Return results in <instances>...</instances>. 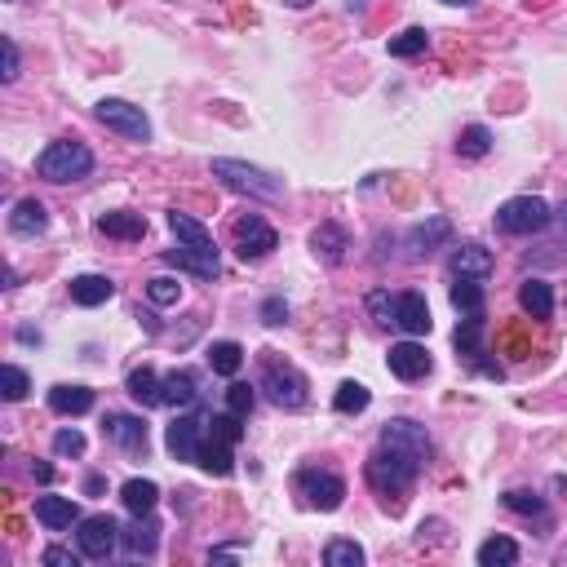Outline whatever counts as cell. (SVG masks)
Returning a JSON list of instances; mask_svg holds the SVG:
<instances>
[{
    "label": "cell",
    "instance_id": "cell-1",
    "mask_svg": "<svg viewBox=\"0 0 567 567\" xmlns=\"http://www.w3.org/2000/svg\"><path fill=\"white\" fill-rule=\"evenodd\" d=\"M169 226H173V235H178V249L164 253V262L178 266V271H191L195 280H218L222 257H218V244H213L209 226L195 222L191 213H182V209L169 213Z\"/></svg>",
    "mask_w": 567,
    "mask_h": 567
},
{
    "label": "cell",
    "instance_id": "cell-2",
    "mask_svg": "<svg viewBox=\"0 0 567 567\" xmlns=\"http://www.w3.org/2000/svg\"><path fill=\"white\" fill-rule=\"evenodd\" d=\"M426 461H417V457H408V452H395V448H386V443H377V452L368 457V488L381 497V505H386L390 514H399L404 510V492L417 483V474Z\"/></svg>",
    "mask_w": 567,
    "mask_h": 567
},
{
    "label": "cell",
    "instance_id": "cell-3",
    "mask_svg": "<svg viewBox=\"0 0 567 567\" xmlns=\"http://www.w3.org/2000/svg\"><path fill=\"white\" fill-rule=\"evenodd\" d=\"M257 390H266V399H271L275 408H284V412L306 408V399H311L306 377L297 373L288 359L275 355V350H266V355H262V377H257Z\"/></svg>",
    "mask_w": 567,
    "mask_h": 567
},
{
    "label": "cell",
    "instance_id": "cell-4",
    "mask_svg": "<svg viewBox=\"0 0 567 567\" xmlns=\"http://www.w3.org/2000/svg\"><path fill=\"white\" fill-rule=\"evenodd\" d=\"M36 173L45 182H80V178H89L94 173V151L85 147V142H76V138H63V142H49L45 151H40V160H36Z\"/></svg>",
    "mask_w": 567,
    "mask_h": 567
},
{
    "label": "cell",
    "instance_id": "cell-5",
    "mask_svg": "<svg viewBox=\"0 0 567 567\" xmlns=\"http://www.w3.org/2000/svg\"><path fill=\"white\" fill-rule=\"evenodd\" d=\"M213 178L222 187L240 191V195H253V200H284V182L275 173L257 169V164H244V160H213Z\"/></svg>",
    "mask_w": 567,
    "mask_h": 567
},
{
    "label": "cell",
    "instance_id": "cell-6",
    "mask_svg": "<svg viewBox=\"0 0 567 567\" xmlns=\"http://www.w3.org/2000/svg\"><path fill=\"white\" fill-rule=\"evenodd\" d=\"M554 222V209L541 195H514L497 209V231L501 235H541Z\"/></svg>",
    "mask_w": 567,
    "mask_h": 567
},
{
    "label": "cell",
    "instance_id": "cell-7",
    "mask_svg": "<svg viewBox=\"0 0 567 567\" xmlns=\"http://www.w3.org/2000/svg\"><path fill=\"white\" fill-rule=\"evenodd\" d=\"M94 116L107 125L111 133H120V138L129 142H151V120L142 116V107H133L125 98H102L94 107Z\"/></svg>",
    "mask_w": 567,
    "mask_h": 567
},
{
    "label": "cell",
    "instance_id": "cell-8",
    "mask_svg": "<svg viewBox=\"0 0 567 567\" xmlns=\"http://www.w3.org/2000/svg\"><path fill=\"white\" fill-rule=\"evenodd\" d=\"M275 249H280L275 226H266L257 213H249V218H235V253H240L244 262H262V257H271Z\"/></svg>",
    "mask_w": 567,
    "mask_h": 567
},
{
    "label": "cell",
    "instance_id": "cell-9",
    "mask_svg": "<svg viewBox=\"0 0 567 567\" xmlns=\"http://www.w3.org/2000/svg\"><path fill=\"white\" fill-rule=\"evenodd\" d=\"M297 492L306 497V505L311 510H337L342 505V497H346V483L337 479V474H328V470H297Z\"/></svg>",
    "mask_w": 567,
    "mask_h": 567
},
{
    "label": "cell",
    "instance_id": "cell-10",
    "mask_svg": "<svg viewBox=\"0 0 567 567\" xmlns=\"http://www.w3.org/2000/svg\"><path fill=\"white\" fill-rule=\"evenodd\" d=\"M76 541H80V554L85 559H107L111 550L120 545V523L111 514H89V519L76 523Z\"/></svg>",
    "mask_w": 567,
    "mask_h": 567
},
{
    "label": "cell",
    "instance_id": "cell-11",
    "mask_svg": "<svg viewBox=\"0 0 567 567\" xmlns=\"http://www.w3.org/2000/svg\"><path fill=\"white\" fill-rule=\"evenodd\" d=\"M381 443H386V448H395V452H408V457H417V461L430 457V435H426V426H421V421H412V417L386 421V426H381Z\"/></svg>",
    "mask_w": 567,
    "mask_h": 567
},
{
    "label": "cell",
    "instance_id": "cell-12",
    "mask_svg": "<svg viewBox=\"0 0 567 567\" xmlns=\"http://www.w3.org/2000/svg\"><path fill=\"white\" fill-rule=\"evenodd\" d=\"M204 421L195 417V412H187V417H178L169 426V435H164V443H169L173 461H200V448H204Z\"/></svg>",
    "mask_w": 567,
    "mask_h": 567
},
{
    "label": "cell",
    "instance_id": "cell-13",
    "mask_svg": "<svg viewBox=\"0 0 567 567\" xmlns=\"http://www.w3.org/2000/svg\"><path fill=\"white\" fill-rule=\"evenodd\" d=\"M102 435H107L111 443H120L129 457H147V426H142V417L107 412V421H102Z\"/></svg>",
    "mask_w": 567,
    "mask_h": 567
},
{
    "label": "cell",
    "instance_id": "cell-14",
    "mask_svg": "<svg viewBox=\"0 0 567 567\" xmlns=\"http://www.w3.org/2000/svg\"><path fill=\"white\" fill-rule=\"evenodd\" d=\"M386 364H390V373H395L399 381H421L430 368H435V359H430V350L421 342H399V346H390Z\"/></svg>",
    "mask_w": 567,
    "mask_h": 567
},
{
    "label": "cell",
    "instance_id": "cell-15",
    "mask_svg": "<svg viewBox=\"0 0 567 567\" xmlns=\"http://www.w3.org/2000/svg\"><path fill=\"white\" fill-rule=\"evenodd\" d=\"M492 253L483 249V244H461L457 253H452V262H448V271H452V280H488L492 275Z\"/></svg>",
    "mask_w": 567,
    "mask_h": 567
},
{
    "label": "cell",
    "instance_id": "cell-16",
    "mask_svg": "<svg viewBox=\"0 0 567 567\" xmlns=\"http://www.w3.org/2000/svg\"><path fill=\"white\" fill-rule=\"evenodd\" d=\"M120 545H125L129 559H151L160 545V523L151 514H133V528L120 532Z\"/></svg>",
    "mask_w": 567,
    "mask_h": 567
},
{
    "label": "cell",
    "instance_id": "cell-17",
    "mask_svg": "<svg viewBox=\"0 0 567 567\" xmlns=\"http://www.w3.org/2000/svg\"><path fill=\"white\" fill-rule=\"evenodd\" d=\"M395 328H404L408 337H426L430 333V306L421 293H399L395 297Z\"/></svg>",
    "mask_w": 567,
    "mask_h": 567
},
{
    "label": "cell",
    "instance_id": "cell-18",
    "mask_svg": "<svg viewBox=\"0 0 567 567\" xmlns=\"http://www.w3.org/2000/svg\"><path fill=\"white\" fill-rule=\"evenodd\" d=\"M311 249H315V257H324L328 266H337V262H346L350 235H346L337 222H319L315 231H311Z\"/></svg>",
    "mask_w": 567,
    "mask_h": 567
},
{
    "label": "cell",
    "instance_id": "cell-19",
    "mask_svg": "<svg viewBox=\"0 0 567 567\" xmlns=\"http://www.w3.org/2000/svg\"><path fill=\"white\" fill-rule=\"evenodd\" d=\"M36 523H45L49 532H67L71 523H80V510L71 497H36Z\"/></svg>",
    "mask_w": 567,
    "mask_h": 567
},
{
    "label": "cell",
    "instance_id": "cell-20",
    "mask_svg": "<svg viewBox=\"0 0 567 567\" xmlns=\"http://www.w3.org/2000/svg\"><path fill=\"white\" fill-rule=\"evenodd\" d=\"M452 342H457V355L461 359H470V364H479L483 373H488V364H483V355H488V350H483V315H466V319H461Z\"/></svg>",
    "mask_w": 567,
    "mask_h": 567
},
{
    "label": "cell",
    "instance_id": "cell-21",
    "mask_svg": "<svg viewBox=\"0 0 567 567\" xmlns=\"http://www.w3.org/2000/svg\"><path fill=\"white\" fill-rule=\"evenodd\" d=\"M98 231L111 235V240H142V235H147V218H142V213H129V209H116V213H102Z\"/></svg>",
    "mask_w": 567,
    "mask_h": 567
},
{
    "label": "cell",
    "instance_id": "cell-22",
    "mask_svg": "<svg viewBox=\"0 0 567 567\" xmlns=\"http://www.w3.org/2000/svg\"><path fill=\"white\" fill-rule=\"evenodd\" d=\"M45 226H49V213H45V204L40 200H18L14 204V213H9V231L14 235H45Z\"/></svg>",
    "mask_w": 567,
    "mask_h": 567
},
{
    "label": "cell",
    "instance_id": "cell-23",
    "mask_svg": "<svg viewBox=\"0 0 567 567\" xmlns=\"http://www.w3.org/2000/svg\"><path fill=\"white\" fill-rule=\"evenodd\" d=\"M116 297V284L107 280V275H76L71 280V302L76 306H102Z\"/></svg>",
    "mask_w": 567,
    "mask_h": 567
},
{
    "label": "cell",
    "instance_id": "cell-24",
    "mask_svg": "<svg viewBox=\"0 0 567 567\" xmlns=\"http://www.w3.org/2000/svg\"><path fill=\"white\" fill-rule=\"evenodd\" d=\"M49 408H54L58 417H80V412L94 408V390L89 386H54L49 390Z\"/></svg>",
    "mask_w": 567,
    "mask_h": 567
},
{
    "label": "cell",
    "instance_id": "cell-25",
    "mask_svg": "<svg viewBox=\"0 0 567 567\" xmlns=\"http://www.w3.org/2000/svg\"><path fill=\"white\" fill-rule=\"evenodd\" d=\"M129 395L138 399L142 408H160V404H164V386H160L156 368H151V364L133 368V373H129Z\"/></svg>",
    "mask_w": 567,
    "mask_h": 567
},
{
    "label": "cell",
    "instance_id": "cell-26",
    "mask_svg": "<svg viewBox=\"0 0 567 567\" xmlns=\"http://www.w3.org/2000/svg\"><path fill=\"white\" fill-rule=\"evenodd\" d=\"M160 386H164V404H173V408H187V404H195V395H200V381H195V373H187V368H173L169 377H160Z\"/></svg>",
    "mask_w": 567,
    "mask_h": 567
},
{
    "label": "cell",
    "instance_id": "cell-27",
    "mask_svg": "<svg viewBox=\"0 0 567 567\" xmlns=\"http://www.w3.org/2000/svg\"><path fill=\"white\" fill-rule=\"evenodd\" d=\"M452 240V222L448 218H430V222H421V226H412V235H408V244H412V253H430V249H439V244H448Z\"/></svg>",
    "mask_w": 567,
    "mask_h": 567
},
{
    "label": "cell",
    "instance_id": "cell-28",
    "mask_svg": "<svg viewBox=\"0 0 567 567\" xmlns=\"http://www.w3.org/2000/svg\"><path fill=\"white\" fill-rule=\"evenodd\" d=\"M519 306L528 311L532 319H550L554 315V293L545 280H523L519 284Z\"/></svg>",
    "mask_w": 567,
    "mask_h": 567
},
{
    "label": "cell",
    "instance_id": "cell-29",
    "mask_svg": "<svg viewBox=\"0 0 567 567\" xmlns=\"http://www.w3.org/2000/svg\"><path fill=\"white\" fill-rule=\"evenodd\" d=\"M231 448L235 443H226V439H218V435H209L204 439V448H200V461H195V466H200L204 474H231L235 470V461H231Z\"/></svg>",
    "mask_w": 567,
    "mask_h": 567
},
{
    "label": "cell",
    "instance_id": "cell-30",
    "mask_svg": "<svg viewBox=\"0 0 567 567\" xmlns=\"http://www.w3.org/2000/svg\"><path fill=\"white\" fill-rule=\"evenodd\" d=\"M120 501H125L129 514H151L160 501V488L151 479H129L125 488H120Z\"/></svg>",
    "mask_w": 567,
    "mask_h": 567
},
{
    "label": "cell",
    "instance_id": "cell-31",
    "mask_svg": "<svg viewBox=\"0 0 567 567\" xmlns=\"http://www.w3.org/2000/svg\"><path fill=\"white\" fill-rule=\"evenodd\" d=\"M519 563V541H510V536H488V541L479 545V567H510Z\"/></svg>",
    "mask_w": 567,
    "mask_h": 567
},
{
    "label": "cell",
    "instance_id": "cell-32",
    "mask_svg": "<svg viewBox=\"0 0 567 567\" xmlns=\"http://www.w3.org/2000/svg\"><path fill=\"white\" fill-rule=\"evenodd\" d=\"M209 368L218 377H235L244 368V346L240 342H213L209 346Z\"/></svg>",
    "mask_w": 567,
    "mask_h": 567
},
{
    "label": "cell",
    "instance_id": "cell-33",
    "mask_svg": "<svg viewBox=\"0 0 567 567\" xmlns=\"http://www.w3.org/2000/svg\"><path fill=\"white\" fill-rule=\"evenodd\" d=\"M452 306L461 315H483V280H457L452 284Z\"/></svg>",
    "mask_w": 567,
    "mask_h": 567
},
{
    "label": "cell",
    "instance_id": "cell-34",
    "mask_svg": "<svg viewBox=\"0 0 567 567\" xmlns=\"http://www.w3.org/2000/svg\"><path fill=\"white\" fill-rule=\"evenodd\" d=\"M492 151V133L483 129V125H470V129H461V138H457V156H466V160H483Z\"/></svg>",
    "mask_w": 567,
    "mask_h": 567
},
{
    "label": "cell",
    "instance_id": "cell-35",
    "mask_svg": "<svg viewBox=\"0 0 567 567\" xmlns=\"http://www.w3.org/2000/svg\"><path fill=\"white\" fill-rule=\"evenodd\" d=\"M368 404H373V395H368V386H359V381H342V386H337V395H333V408L337 412H364Z\"/></svg>",
    "mask_w": 567,
    "mask_h": 567
},
{
    "label": "cell",
    "instance_id": "cell-36",
    "mask_svg": "<svg viewBox=\"0 0 567 567\" xmlns=\"http://www.w3.org/2000/svg\"><path fill=\"white\" fill-rule=\"evenodd\" d=\"M426 45H430L426 27H408V32L390 36V58H417V54H426Z\"/></svg>",
    "mask_w": 567,
    "mask_h": 567
},
{
    "label": "cell",
    "instance_id": "cell-37",
    "mask_svg": "<svg viewBox=\"0 0 567 567\" xmlns=\"http://www.w3.org/2000/svg\"><path fill=\"white\" fill-rule=\"evenodd\" d=\"M324 563L328 567H359V563H364V550H359L355 541H346V536H337V541H328Z\"/></svg>",
    "mask_w": 567,
    "mask_h": 567
},
{
    "label": "cell",
    "instance_id": "cell-38",
    "mask_svg": "<svg viewBox=\"0 0 567 567\" xmlns=\"http://www.w3.org/2000/svg\"><path fill=\"white\" fill-rule=\"evenodd\" d=\"M0 381H5V399H9V404H23L27 390H32V377H27L18 364H5V368H0Z\"/></svg>",
    "mask_w": 567,
    "mask_h": 567
},
{
    "label": "cell",
    "instance_id": "cell-39",
    "mask_svg": "<svg viewBox=\"0 0 567 567\" xmlns=\"http://www.w3.org/2000/svg\"><path fill=\"white\" fill-rule=\"evenodd\" d=\"M209 435H218V439H226V443H240V439H244V417H235L231 408L218 412V417L209 421Z\"/></svg>",
    "mask_w": 567,
    "mask_h": 567
},
{
    "label": "cell",
    "instance_id": "cell-40",
    "mask_svg": "<svg viewBox=\"0 0 567 567\" xmlns=\"http://www.w3.org/2000/svg\"><path fill=\"white\" fill-rule=\"evenodd\" d=\"M147 297H151V306H178L182 284H178V280H169V275H156V280L147 284Z\"/></svg>",
    "mask_w": 567,
    "mask_h": 567
},
{
    "label": "cell",
    "instance_id": "cell-41",
    "mask_svg": "<svg viewBox=\"0 0 567 567\" xmlns=\"http://www.w3.org/2000/svg\"><path fill=\"white\" fill-rule=\"evenodd\" d=\"M253 404H257L253 386H244V381H231V390H226V408H231L235 417H249Z\"/></svg>",
    "mask_w": 567,
    "mask_h": 567
},
{
    "label": "cell",
    "instance_id": "cell-42",
    "mask_svg": "<svg viewBox=\"0 0 567 567\" xmlns=\"http://www.w3.org/2000/svg\"><path fill=\"white\" fill-rule=\"evenodd\" d=\"M368 315H373L377 324H395V297H390L386 288H373V293H368Z\"/></svg>",
    "mask_w": 567,
    "mask_h": 567
},
{
    "label": "cell",
    "instance_id": "cell-43",
    "mask_svg": "<svg viewBox=\"0 0 567 567\" xmlns=\"http://www.w3.org/2000/svg\"><path fill=\"white\" fill-rule=\"evenodd\" d=\"M505 505H510L514 514H545V501L536 497V492H519V488L505 492Z\"/></svg>",
    "mask_w": 567,
    "mask_h": 567
},
{
    "label": "cell",
    "instance_id": "cell-44",
    "mask_svg": "<svg viewBox=\"0 0 567 567\" xmlns=\"http://www.w3.org/2000/svg\"><path fill=\"white\" fill-rule=\"evenodd\" d=\"M54 452H58V457H80V452H85V435H80V430H58Z\"/></svg>",
    "mask_w": 567,
    "mask_h": 567
},
{
    "label": "cell",
    "instance_id": "cell-45",
    "mask_svg": "<svg viewBox=\"0 0 567 567\" xmlns=\"http://www.w3.org/2000/svg\"><path fill=\"white\" fill-rule=\"evenodd\" d=\"M262 324H271V328L288 324V302H284V297H266V302H262Z\"/></svg>",
    "mask_w": 567,
    "mask_h": 567
},
{
    "label": "cell",
    "instance_id": "cell-46",
    "mask_svg": "<svg viewBox=\"0 0 567 567\" xmlns=\"http://www.w3.org/2000/svg\"><path fill=\"white\" fill-rule=\"evenodd\" d=\"M0 45H5V71H0V80H5V85H14V80H18V67H23V58H18V45H14V40H0Z\"/></svg>",
    "mask_w": 567,
    "mask_h": 567
},
{
    "label": "cell",
    "instance_id": "cell-47",
    "mask_svg": "<svg viewBox=\"0 0 567 567\" xmlns=\"http://www.w3.org/2000/svg\"><path fill=\"white\" fill-rule=\"evenodd\" d=\"M45 563H49V567H76V563H80V554L63 550V545H49V550H45Z\"/></svg>",
    "mask_w": 567,
    "mask_h": 567
},
{
    "label": "cell",
    "instance_id": "cell-48",
    "mask_svg": "<svg viewBox=\"0 0 567 567\" xmlns=\"http://www.w3.org/2000/svg\"><path fill=\"white\" fill-rule=\"evenodd\" d=\"M32 479H36V483H54V466H45V461H32Z\"/></svg>",
    "mask_w": 567,
    "mask_h": 567
},
{
    "label": "cell",
    "instance_id": "cell-49",
    "mask_svg": "<svg viewBox=\"0 0 567 567\" xmlns=\"http://www.w3.org/2000/svg\"><path fill=\"white\" fill-rule=\"evenodd\" d=\"M18 342H23V346H40V333H36V328H18Z\"/></svg>",
    "mask_w": 567,
    "mask_h": 567
},
{
    "label": "cell",
    "instance_id": "cell-50",
    "mask_svg": "<svg viewBox=\"0 0 567 567\" xmlns=\"http://www.w3.org/2000/svg\"><path fill=\"white\" fill-rule=\"evenodd\" d=\"M102 488H107V483H102V474H89V479H85V492H89V497H98Z\"/></svg>",
    "mask_w": 567,
    "mask_h": 567
},
{
    "label": "cell",
    "instance_id": "cell-51",
    "mask_svg": "<svg viewBox=\"0 0 567 567\" xmlns=\"http://www.w3.org/2000/svg\"><path fill=\"white\" fill-rule=\"evenodd\" d=\"M554 218H559V222H563V226H567V200H563V204H559V213H554Z\"/></svg>",
    "mask_w": 567,
    "mask_h": 567
},
{
    "label": "cell",
    "instance_id": "cell-52",
    "mask_svg": "<svg viewBox=\"0 0 567 567\" xmlns=\"http://www.w3.org/2000/svg\"><path fill=\"white\" fill-rule=\"evenodd\" d=\"M443 5H479V0H443Z\"/></svg>",
    "mask_w": 567,
    "mask_h": 567
}]
</instances>
